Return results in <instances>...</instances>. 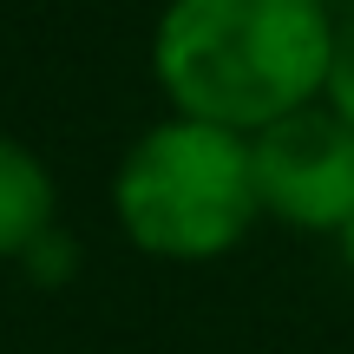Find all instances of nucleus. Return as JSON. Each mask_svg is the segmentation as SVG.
Here are the masks:
<instances>
[{"mask_svg": "<svg viewBox=\"0 0 354 354\" xmlns=\"http://www.w3.org/2000/svg\"><path fill=\"white\" fill-rule=\"evenodd\" d=\"M335 20L322 0H171L151 73L177 118L256 138L328 86Z\"/></svg>", "mask_w": 354, "mask_h": 354, "instance_id": "f257e3e1", "label": "nucleus"}, {"mask_svg": "<svg viewBox=\"0 0 354 354\" xmlns=\"http://www.w3.org/2000/svg\"><path fill=\"white\" fill-rule=\"evenodd\" d=\"M118 223L138 250L171 263H203L243 243L256 216V177H250V138L165 118L125 151L112 177Z\"/></svg>", "mask_w": 354, "mask_h": 354, "instance_id": "f03ea898", "label": "nucleus"}, {"mask_svg": "<svg viewBox=\"0 0 354 354\" xmlns=\"http://www.w3.org/2000/svg\"><path fill=\"white\" fill-rule=\"evenodd\" d=\"M256 210L289 230H348L354 223V131L322 105L276 118L250 138Z\"/></svg>", "mask_w": 354, "mask_h": 354, "instance_id": "7ed1b4c3", "label": "nucleus"}, {"mask_svg": "<svg viewBox=\"0 0 354 354\" xmlns=\"http://www.w3.org/2000/svg\"><path fill=\"white\" fill-rule=\"evenodd\" d=\"M53 230V177L26 145L0 138V256H26Z\"/></svg>", "mask_w": 354, "mask_h": 354, "instance_id": "20e7f679", "label": "nucleus"}, {"mask_svg": "<svg viewBox=\"0 0 354 354\" xmlns=\"http://www.w3.org/2000/svg\"><path fill=\"white\" fill-rule=\"evenodd\" d=\"M328 112L342 118V125L354 131V13L342 26H335V53H328Z\"/></svg>", "mask_w": 354, "mask_h": 354, "instance_id": "39448f33", "label": "nucleus"}, {"mask_svg": "<svg viewBox=\"0 0 354 354\" xmlns=\"http://www.w3.org/2000/svg\"><path fill=\"white\" fill-rule=\"evenodd\" d=\"M20 263H26V276H33V282H46V289H53V282H73V269H79V243L66 236L59 223H53L46 236H39L33 250L20 256Z\"/></svg>", "mask_w": 354, "mask_h": 354, "instance_id": "423d86ee", "label": "nucleus"}, {"mask_svg": "<svg viewBox=\"0 0 354 354\" xmlns=\"http://www.w3.org/2000/svg\"><path fill=\"white\" fill-rule=\"evenodd\" d=\"M342 243H348V263H354V223H348V230H342Z\"/></svg>", "mask_w": 354, "mask_h": 354, "instance_id": "0eeeda50", "label": "nucleus"}]
</instances>
